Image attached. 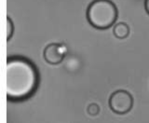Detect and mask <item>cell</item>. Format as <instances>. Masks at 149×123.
<instances>
[{
	"label": "cell",
	"instance_id": "6da1fadb",
	"mask_svg": "<svg viewBox=\"0 0 149 123\" xmlns=\"http://www.w3.org/2000/svg\"><path fill=\"white\" fill-rule=\"evenodd\" d=\"M38 86V72L34 64L21 57L7 61L6 92L10 101H22L31 97Z\"/></svg>",
	"mask_w": 149,
	"mask_h": 123
},
{
	"label": "cell",
	"instance_id": "7a4b0ae2",
	"mask_svg": "<svg viewBox=\"0 0 149 123\" xmlns=\"http://www.w3.org/2000/svg\"><path fill=\"white\" fill-rule=\"evenodd\" d=\"M118 16V8L111 0H94L87 10V19L90 24L102 30L114 25Z\"/></svg>",
	"mask_w": 149,
	"mask_h": 123
},
{
	"label": "cell",
	"instance_id": "3957f363",
	"mask_svg": "<svg viewBox=\"0 0 149 123\" xmlns=\"http://www.w3.org/2000/svg\"><path fill=\"white\" fill-rule=\"evenodd\" d=\"M109 106L116 114L124 115L133 106V98L129 92L119 89L112 93L109 98Z\"/></svg>",
	"mask_w": 149,
	"mask_h": 123
},
{
	"label": "cell",
	"instance_id": "277c9868",
	"mask_svg": "<svg viewBox=\"0 0 149 123\" xmlns=\"http://www.w3.org/2000/svg\"><path fill=\"white\" fill-rule=\"evenodd\" d=\"M44 59L49 64H59L63 62L64 57V51L62 46L57 43H51L48 45L43 52Z\"/></svg>",
	"mask_w": 149,
	"mask_h": 123
},
{
	"label": "cell",
	"instance_id": "5b68a950",
	"mask_svg": "<svg viewBox=\"0 0 149 123\" xmlns=\"http://www.w3.org/2000/svg\"><path fill=\"white\" fill-rule=\"evenodd\" d=\"M113 34L116 38L125 39L130 34V27L125 22H118L113 28Z\"/></svg>",
	"mask_w": 149,
	"mask_h": 123
},
{
	"label": "cell",
	"instance_id": "8992f818",
	"mask_svg": "<svg viewBox=\"0 0 149 123\" xmlns=\"http://www.w3.org/2000/svg\"><path fill=\"white\" fill-rule=\"evenodd\" d=\"M14 33V24L10 17L7 18V40L9 41L11 39Z\"/></svg>",
	"mask_w": 149,
	"mask_h": 123
},
{
	"label": "cell",
	"instance_id": "52a82bcc",
	"mask_svg": "<svg viewBox=\"0 0 149 123\" xmlns=\"http://www.w3.org/2000/svg\"><path fill=\"white\" fill-rule=\"evenodd\" d=\"M87 112H88V114L91 116H96L99 114L100 107L97 103H91L87 108Z\"/></svg>",
	"mask_w": 149,
	"mask_h": 123
},
{
	"label": "cell",
	"instance_id": "ba28073f",
	"mask_svg": "<svg viewBox=\"0 0 149 123\" xmlns=\"http://www.w3.org/2000/svg\"><path fill=\"white\" fill-rule=\"evenodd\" d=\"M144 8H146V11L149 15V0H146L144 1Z\"/></svg>",
	"mask_w": 149,
	"mask_h": 123
}]
</instances>
